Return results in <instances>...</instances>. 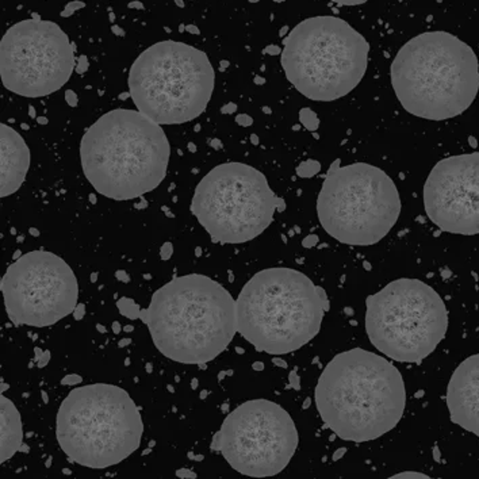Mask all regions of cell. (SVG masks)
I'll return each instance as SVG.
<instances>
[{
  "instance_id": "cell-1",
  "label": "cell",
  "mask_w": 479,
  "mask_h": 479,
  "mask_svg": "<svg viewBox=\"0 0 479 479\" xmlns=\"http://www.w3.org/2000/svg\"><path fill=\"white\" fill-rule=\"evenodd\" d=\"M117 306L129 320L144 321L156 348L183 364L214 360L237 332L236 301L218 281L201 273L168 281L153 293L147 309L126 297Z\"/></svg>"
},
{
  "instance_id": "cell-2",
  "label": "cell",
  "mask_w": 479,
  "mask_h": 479,
  "mask_svg": "<svg viewBox=\"0 0 479 479\" xmlns=\"http://www.w3.org/2000/svg\"><path fill=\"white\" fill-rule=\"evenodd\" d=\"M314 398L325 425L340 439L353 443L388 433L401 421L406 405L398 369L361 348L339 353L329 361Z\"/></svg>"
},
{
  "instance_id": "cell-3",
  "label": "cell",
  "mask_w": 479,
  "mask_h": 479,
  "mask_svg": "<svg viewBox=\"0 0 479 479\" xmlns=\"http://www.w3.org/2000/svg\"><path fill=\"white\" fill-rule=\"evenodd\" d=\"M171 148L159 123L141 111L117 110L88 127L80 143L87 180L100 195L129 201L151 192L166 175Z\"/></svg>"
},
{
  "instance_id": "cell-4",
  "label": "cell",
  "mask_w": 479,
  "mask_h": 479,
  "mask_svg": "<svg viewBox=\"0 0 479 479\" xmlns=\"http://www.w3.org/2000/svg\"><path fill=\"white\" fill-rule=\"evenodd\" d=\"M391 84L405 110L428 121L455 118L479 91V63L470 46L447 32L422 33L398 50Z\"/></svg>"
},
{
  "instance_id": "cell-5",
  "label": "cell",
  "mask_w": 479,
  "mask_h": 479,
  "mask_svg": "<svg viewBox=\"0 0 479 479\" xmlns=\"http://www.w3.org/2000/svg\"><path fill=\"white\" fill-rule=\"evenodd\" d=\"M329 310L325 290L293 268L252 276L236 301L237 332L259 352L285 355L317 336Z\"/></svg>"
},
{
  "instance_id": "cell-6",
  "label": "cell",
  "mask_w": 479,
  "mask_h": 479,
  "mask_svg": "<svg viewBox=\"0 0 479 479\" xmlns=\"http://www.w3.org/2000/svg\"><path fill=\"white\" fill-rule=\"evenodd\" d=\"M144 422L126 390L107 383L73 388L55 417V437L64 454L90 468H107L139 448Z\"/></svg>"
},
{
  "instance_id": "cell-7",
  "label": "cell",
  "mask_w": 479,
  "mask_h": 479,
  "mask_svg": "<svg viewBox=\"0 0 479 479\" xmlns=\"http://www.w3.org/2000/svg\"><path fill=\"white\" fill-rule=\"evenodd\" d=\"M281 52L286 77L302 95L332 102L348 95L364 77L370 45L336 16H313L289 33Z\"/></svg>"
},
{
  "instance_id": "cell-8",
  "label": "cell",
  "mask_w": 479,
  "mask_h": 479,
  "mask_svg": "<svg viewBox=\"0 0 479 479\" xmlns=\"http://www.w3.org/2000/svg\"><path fill=\"white\" fill-rule=\"evenodd\" d=\"M213 65L190 45L161 41L137 57L129 72V92L135 107L159 125L198 118L214 91Z\"/></svg>"
},
{
  "instance_id": "cell-9",
  "label": "cell",
  "mask_w": 479,
  "mask_h": 479,
  "mask_svg": "<svg viewBox=\"0 0 479 479\" xmlns=\"http://www.w3.org/2000/svg\"><path fill=\"white\" fill-rule=\"evenodd\" d=\"M401 199L384 171L367 162H333L317 199L321 225L348 245L369 246L390 233L398 221Z\"/></svg>"
},
{
  "instance_id": "cell-10",
  "label": "cell",
  "mask_w": 479,
  "mask_h": 479,
  "mask_svg": "<svg viewBox=\"0 0 479 479\" xmlns=\"http://www.w3.org/2000/svg\"><path fill=\"white\" fill-rule=\"evenodd\" d=\"M365 330L384 356L418 363L443 340L448 313L439 294L418 279H397L365 301Z\"/></svg>"
},
{
  "instance_id": "cell-11",
  "label": "cell",
  "mask_w": 479,
  "mask_h": 479,
  "mask_svg": "<svg viewBox=\"0 0 479 479\" xmlns=\"http://www.w3.org/2000/svg\"><path fill=\"white\" fill-rule=\"evenodd\" d=\"M285 209L260 171L236 161L214 166L191 202V211L213 241L223 244L253 240L271 225L275 211Z\"/></svg>"
},
{
  "instance_id": "cell-12",
  "label": "cell",
  "mask_w": 479,
  "mask_h": 479,
  "mask_svg": "<svg viewBox=\"0 0 479 479\" xmlns=\"http://www.w3.org/2000/svg\"><path fill=\"white\" fill-rule=\"evenodd\" d=\"M298 447L291 416L268 400H250L229 413L214 435L210 448L221 452L242 475L268 478L287 466Z\"/></svg>"
},
{
  "instance_id": "cell-13",
  "label": "cell",
  "mask_w": 479,
  "mask_h": 479,
  "mask_svg": "<svg viewBox=\"0 0 479 479\" xmlns=\"http://www.w3.org/2000/svg\"><path fill=\"white\" fill-rule=\"evenodd\" d=\"M73 46L59 24L34 19L18 22L0 42V76L8 91L44 98L59 91L75 69Z\"/></svg>"
},
{
  "instance_id": "cell-14",
  "label": "cell",
  "mask_w": 479,
  "mask_h": 479,
  "mask_svg": "<svg viewBox=\"0 0 479 479\" xmlns=\"http://www.w3.org/2000/svg\"><path fill=\"white\" fill-rule=\"evenodd\" d=\"M8 318L16 326H52L75 312L79 297L72 268L48 250H32L8 267L0 285Z\"/></svg>"
},
{
  "instance_id": "cell-15",
  "label": "cell",
  "mask_w": 479,
  "mask_h": 479,
  "mask_svg": "<svg viewBox=\"0 0 479 479\" xmlns=\"http://www.w3.org/2000/svg\"><path fill=\"white\" fill-rule=\"evenodd\" d=\"M427 215L454 234H479V152L451 156L432 168L424 186Z\"/></svg>"
},
{
  "instance_id": "cell-16",
  "label": "cell",
  "mask_w": 479,
  "mask_h": 479,
  "mask_svg": "<svg viewBox=\"0 0 479 479\" xmlns=\"http://www.w3.org/2000/svg\"><path fill=\"white\" fill-rule=\"evenodd\" d=\"M447 406L454 424L479 436V353L464 359L454 371Z\"/></svg>"
},
{
  "instance_id": "cell-17",
  "label": "cell",
  "mask_w": 479,
  "mask_h": 479,
  "mask_svg": "<svg viewBox=\"0 0 479 479\" xmlns=\"http://www.w3.org/2000/svg\"><path fill=\"white\" fill-rule=\"evenodd\" d=\"M2 137V179L0 196H8L19 190L30 166V151L24 139L7 125H0Z\"/></svg>"
},
{
  "instance_id": "cell-18",
  "label": "cell",
  "mask_w": 479,
  "mask_h": 479,
  "mask_svg": "<svg viewBox=\"0 0 479 479\" xmlns=\"http://www.w3.org/2000/svg\"><path fill=\"white\" fill-rule=\"evenodd\" d=\"M2 404V458L0 462L6 460L15 455L18 451H22L23 444V429L20 414L15 405L2 394L0 398Z\"/></svg>"
},
{
  "instance_id": "cell-19",
  "label": "cell",
  "mask_w": 479,
  "mask_h": 479,
  "mask_svg": "<svg viewBox=\"0 0 479 479\" xmlns=\"http://www.w3.org/2000/svg\"><path fill=\"white\" fill-rule=\"evenodd\" d=\"M299 121L306 127V130L309 131H316L320 127V119L317 114L310 110L309 107H303L299 110Z\"/></svg>"
},
{
  "instance_id": "cell-20",
  "label": "cell",
  "mask_w": 479,
  "mask_h": 479,
  "mask_svg": "<svg viewBox=\"0 0 479 479\" xmlns=\"http://www.w3.org/2000/svg\"><path fill=\"white\" fill-rule=\"evenodd\" d=\"M321 171V164L316 160H306L301 162L297 168V175L299 178H313L314 175Z\"/></svg>"
},
{
  "instance_id": "cell-21",
  "label": "cell",
  "mask_w": 479,
  "mask_h": 479,
  "mask_svg": "<svg viewBox=\"0 0 479 479\" xmlns=\"http://www.w3.org/2000/svg\"><path fill=\"white\" fill-rule=\"evenodd\" d=\"M84 7H86V3L81 2V0H72V2H69V3L64 7V10L61 11L60 15L63 16V18H68V16L73 15L76 11H79V10H81V8Z\"/></svg>"
},
{
  "instance_id": "cell-22",
  "label": "cell",
  "mask_w": 479,
  "mask_h": 479,
  "mask_svg": "<svg viewBox=\"0 0 479 479\" xmlns=\"http://www.w3.org/2000/svg\"><path fill=\"white\" fill-rule=\"evenodd\" d=\"M172 253H174V245H172V242L162 244L161 249H160V258H161V260H164V262L170 260Z\"/></svg>"
},
{
  "instance_id": "cell-23",
  "label": "cell",
  "mask_w": 479,
  "mask_h": 479,
  "mask_svg": "<svg viewBox=\"0 0 479 479\" xmlns=\"http://www.w3.org/2000/svg\"><path fill=\"white\" fill-rule=\"evenodd\" d=\"M88 68H90V63H88L87 55H80L77 60V65H76V72L79 75H84L88 71Z\"/></svg>"
},
{
  "instance_id": "cell-24",
  "label": "cell",
  "mask_w": 479,
  "mask_h": 479,
  "mask_svg": "<svg viewBox=\"0 0 479 479\" xmlns=\"http://www.w3.org/2000/svg\"><path fill=\"white\" fill-rule=\"evenodd\" d=\"M81 376L76 375V374H71V375H67L64 379H61V384L64 386H73V384H79L81 382Z\"/></svg>"
},
{
  "instance_id": "cell-25",
  "label": "cell",
  "mask_w": 479,
  "mask_h": 479,
  "mask_svg": "<svg viewBox=\"0 0 479 479\" xmlns=\"http://www.w3.org/2000/svg\"><path fill=\"white\" fill-rule=\"evenodd\" d=\"M65 100H67V103L71 107H73V108L77 107V104H79V96L76 95V92L72 91V90H68V91L65 92Z\"/></svg>"
},
{
  "instance_id": "cell-26",
  "label": "cell",
  "mask_w": 479,
  "mask_h": 479,
  "mask_svg": "<svg viewBox=\"0 0 479 479\" xmlns=\"http://www.w3.org/2000/svg\"><path fill=\"white\" fill-rule=\"evenodd\" d=\"M236 122L242 127H249L250 125L253 123V119L248 114H238L237 117H236Z\"/></svg>"
},
{
  "instance_id": "cell-27",
  "label": "cell",
  "mask_w": 479,
  "mask_h": 479,
  "mask_svg": "<svg viewBox=\"0 0 479 479\" xmlns=\"http://www.w3.org/2000/svg\"><path fill=\"white\" fill-rule=\"evenodd\" d=\"M290 384H291V387L295 388V390H301V382H299V376H298L297 371L293 370L291 373H290Z\"/></svg>"
},
{
  "instance_id": "cell-28",
  "label": "cell",
  "mask_w": 479,
  "mask_h": 479,
  "mask_svg": "<svg viewBox=\"0 0 479 479\" xmlns=\"http://www.w3.org/2000/svg\"><path fill=\"white\" fill-rule=\"evenodd\" d=\"M391 478H429L425 474H421V472H401V474H397V475L391 476Z\"/></svg>"
},
{
  "instance_id": "cell-29",
  "label": "cell",
  "mask_w": 479,
  "mask_h": 479,
  "mask_svg": "<svg viewBox=\"0 0 479 479\" xmlns=\"http://www.w3.org/2000/svg\"><path fill=\"white\" fill-rule=\"evenodd\" d=\"M49 360H50V351H44V353L41 355V357L37 361V367L38 369H44L45 365L49 363Z\"/></svg>"
},
{
  "instance_id": "cell-30",
  "label": "cell",
  "mask_w": 479,
  "mask_h": 479,
  "mask_svg": "<svg viewBox=\"0 0 479 479\" xmlns=\"http://www.w3.org/2000/svg\"><path fill=\"white\" fill-rule=\"evenodd\" d=\"M330 2L341 4V6H357V4H363L369 0H330Z\"/></svg>"
},
{
  "instance_id": "cell-31",
  "label": "cell",
  "mask_w": 479,
  "mask_h": 479,
  "mask_svg": "<svg viewBox=\"0 0 479 479\" xmlns=\"http://www.w3.org/2000/svg\"><path fill=\"white\" fill-rule=\"evenodd\" d=\"M84 314H86V305L79 303V305L76 306L75 312H73V317H75L76 321H80L84 317Z\"/></svg>"
},
{
  "instance_id": "cell-32",
  "label": "cell",
  "mask_w": 479,
  "mask_h": 479,
  "mask_svg": "<svg viewBox=\"0 0 479 479\" xmlns=\"http://www.w3.org/2000/svg\"><path fill=\"white\" fill-rule=\"evenodd\" d=\"M176 476H179V478L194 479V478H196V474H195V472H192V471H190V470H187V468H180L179 471H176Z\"/></svg>"
},
{
  "instance_id": "cell-33",
  "label": "cell",
  "mask_w": 479,
  "mask_h": 479,
  "mask_svg": "<svg viewBox=\"0 0 479 479\" xmlns=\"http://www.w3.org/2000/svg\"><path fill=\"white\" fill-rule=\"evenodd\" d=\"M317 242H318V238L316 237V236H313V234H312V236L306 237L305 240L302 241V245L305 246V248H313V246L316 245Z\"/></svg>"
},
{
  "instance_id": "cell-34",
  "label": "cell",
  "mask_w": 479,
  "mask_h": 479,
  "mask_svg": "<svg viewBox=\"0 0 479 479\" xmlns=\"http://www.w3.org/2000/svg\"><path fill=\"white\" fill-rule=\"evenodd\" d=\"M236 110H237V104H236V103H229V104H225V106L222 107L221 112H222V114H232V112H234Z\"/></svg>"
},
{
  "instance_id": "cell-35",
  "label": "cell",
  "mask_w": 479,
  "mask_h": 479,
  "mask_svg": "<svg viewBox=\"0 0 479 479\" xmlns=\"http://www.w3.org/2000/svg\"><path fill=\"white\" fill-rule=\"evenodd\" d=\"M115 276H117L118 280H122L125 281V283H127V281L130 280V277H129V275L126 273V271H117V272H115Z\"/></svg>"
},
{
  "instance_id": "cell-36",
  "label": "cell",
  "mask_w": 479,
  "mask_h": 479,
  "mask_svg": "<svg viewBox=\"0 0 479 479\" xmlns=\"http://www.w3.org/2000/svg\"><path fill=\"white\" fill-rule=\"evenodd\" d=\"M273 364H276L277 367H281V369H287V363H286L283 359L280 357H273Z\"/></svg>"
},
{
  "instance_id": "cell-37",
  "label": "cell",
  "mask_w": 479,
  "mask_h": 479,
  "mask_svg": "<svg viewBox=\"0 0 479 479\" xmlns=\"http://www.w3.org/2000/svg\"><path fill=\"white\" fill-rule=\"evenodd\" d=\"M266 53H268V54H279V53H280V48H279V46H268V48L266 49Z\"/></svg>"
},
{
  "instance_id": "cell-38",
  "label": "cell",
  "mask_w": 479,
  "mask_h": 479,
  "mask_svg": "<svg viewBox=\"0 0 479 479\" xmlns=\"http://www.w3.org/2000/svg\"><path fill=\"white\" fill-rule=\"evenodd\" d=\"M127 7L135 8V10H144V4L141 2H131V3L127 4Z\"/></svg>"
},
{
  "instance_id": "cell-39",
  "label": "cell",
  "mask_w": 479,
  "mask_h": 479,
  "mask_svg": "<svg viewBox=\"0 0 479 479\" xmlns=\"http://www.w3.org/2000/svg\"><path fill=\"white\" fill-rule=\"evenodd\" d=\"M111 32L114 33V34H117V36H125V32H123V29H121L119 27V26H117V24H114V26H111Z\"/></svg>"
},
{
  "instance_id": "cell-40",
  "label": "cell",
  "mask_w": 479,
  "mask_h": 479,
  "mask_svg": "<svg viewBox=\"0 0 479 479\" xmlns=\"http://www.w3.org/2000/svg\"><path fill=\"white\" fill-rule=\"evenodd\" d=\"M186 30L188 33H191V34H199V29L196 27V26H194V24H188V26H186Z\"/></svg>"
},
{
  "instance_id": "cell-41",
  "label": "cell",
  "mask_w": 479,
  "mask_h": 479,
  "mask_svg": "<svg viewBox=\"0 0 479 479\" xmlns=\"http://www.w3.org/2000/svg\"><path fill=\"white\" fill-rule=\"evenodd\" d=\"M252 369H253L255 371H262V370H264V364H263L262 361H255Z\"/></svg>"
},
{
  "instance_id": "cell-42",
  "label": "cell",
  "mask_w": 479,
  "mask_h": 479,
  "mask_svg": "<svg viewBox=\"0 0 479 479\" xmlns=\"http://www.w3.org/2000/svg\"><path fill=\"white\" fill-rule=\"evenodd\" d=\"M112 330H114L115 334H119V332H121V324H119L118 321H115L114 324H112Z\"/></svg>"
},
{
  "instance_id": "cell-43",
  "label": "cell",
  "mask_w": 479,
  "mask_h": 479,
  "mask_svg": "<svg viewBox=\"0 0 479 479\" xmlns=\"http://www.w3.org/2000/svg\"><path fill=\"white\" fill-rule=\"evenodd\" d=\"M345 452H347V449H345V448H341L340 451H337L336 454H334V456H333V459L337 460V459H339V458H341V456H343V454H345Z\"/></svg>"
},
{
  "instance_id": "cell-44",
  "label": "cell",
  "mask_w": 479,
  "mask_h": 479,
  "mask_svg": "<svg viewBox=\"0 0 479 479\" xmlns=\"http://www.w3.org/2000/svg\"><path fill=\"white\" fill-rule=\"evenodd\" d=\"M131 343V340L130 339H123V340H121L119 341V347H126V345H129Z\"/></svg>"
},
{
  "instance_id": "cell-45",
  "label": "cell",
  "mask_w": 479,
  "mask_h": 479,
  "mask_svg": "<svg viewBox=\"0 0 479 479\" xmlns=\"http://www.w3.org/2000/svg\"><path fill=\"white\" fill-rule=\"evenodd\" d=\"M34 353H36V361H38V359H40L41 355L44 353V351H41V349L37 347V348H34Z\"/></svg>"
},
{
  "instance_id": "cell-46",
  "label": "cell",
  "mask_w": 479,
  "mask_h": 479,
  "mask_svg": "<svg viewBox=\"0 0 479 479\" xmlns=\"http://www.w3.org/2000/svg\"><path fill=\"white\" fill-rule=\"evenodd\" d=\"M37 122L40 123V125H48V119L45 118V117H38V118H37Z\"/></svg>"
},
{
  "instance_id": "cell-47",
  "label": "cell",
  "mask_w": 479,
  "mask_h": 479,
  "mask_svg": "<svg viewBox=\"0 0 479 479\" xmlns=\"http://www.w3.org/2000/svg\"><path fill=\"white\" fill-rule=\"evenodd\" d=\"M29 115H30V118H36V110L33 106H29Z\"/></svg>"
},
{
  "instance_id": "cell-48",
  "label": "cell",
  "mask_w": 479,
  "mask_h": 479,
  "mask_svg": "<svg viewBox=\"0 0 479 479\" xmlns=\"http://www.w3.org/2000/svg\"><path fill=\"white\" fill-rule=\"evenodd\" d=\"M255 83H256V84H264V83H266V80L263 79V77H260V76H256V77H255Z\"/></svg>"
},
{
  "instance_id": "cell-49",
  "label": "cell",
  "mask_w": 479,
  "mask_h": 479,
  "mask_svg": "<svg viewBox=\"0 0 479 479\" xmlns=\"http://www.w3.org/2000/svg\"><path fill=\"white\" fill-rule=\"evenodd\" d=\"M211 147L215 148V149H218V148H221V144H218L217 139H213V141H211Z\"/></svg>"
},
{
  "instance_id": "cell-50",
  "label": "cell",
  "mask_w": 479,
  "mask_h": 479,
  "mask_svg": "<svg viewBox=\"0 0 479 479\" xmlns=\"http://www.w3.org/2000/svg\"><path fill=\"white\" fill-rule=\"evenodd\" d=\"M41 394H42V400H44V402H45V404H48V402H49L48 394H46V392H45L44 390H42V392H41Z\"/></svg>"
},
{
  "instance_id": "cell-51",
  "label": "cell",
  "mask_w": 479,
  "mask_h": 479,
  "mask_svg": "<svg viewBox=\"0 0 479 479\" xmlns=\"http://www.w3.org/2000/svg\"><path fill=\"white\" fill-rule=\"evenodd\" d=\"M96 329H98V330H99V332H102V333H106V332H107V329L104 328L103 325H96Z\"/></svg>"
},
{
  "instance_id": "cell-52",
  "label": "cell",
  "mask_w": 479,
  "mask_h": 479,
  "mask_svg": "<svg viewBox=\"0 0 479 479\" xmlns=\"http://www.w3.org/2000/svg\"><path fill=\"white\" fill-rule=\"evenodd\" d=\"M188 149H190V152H196V147H195V144L188 143Z\"/></svg>"
},
{
  "instance_id": "cell-53",
  "label": "cell",
  "mask_w": 479,
  "mask_h": 479,
  "mask_svg": "<svg viewBox=\"0 0 479 479\" xmlns=\"http://www.w3.org/2000/svg\"><path fill=\"white\" fill-rule=\"evenodd\" d=\"M196 386H198V379H192V382H191V387L194 388H196Z\"/></svg>"
},
{
  "instance_id": "cell-54",
  "label": "cell",
  "mask_w": 479,
  "mask_h": 479,
  "mask_svg": "<svg viewBox=\"0 0 479 479\" xmlns=\"http://www.w3.org/2000/svg\"><path fill=\"white\" fill-rule=\"evenodd\" d=\"M175 3L178 4V6H179V7H180V8L184 7V2H183V0H175Z\"/></svg>"
},
{
  "instance_id": "cell-55",
  "label": "cell",
  "mask_w": 479,
  "mask_h": 479,
  "mask_svg": "<svg viewBox=\"0 0 479 479\" xmlns=\"http://www.w3.org/2000/svg\"><path fill=\"white\" fill-rule=\"evenodd\" d=\"M30 233L33 234V236H40V232H38V230H34V229H30Z\"/></svg>"
},
{
  "instance_id": "cell-56",
  "label": "cell",
  "mask_w": 479,
  "mask_h": 479,
  "mask_svg": "<svg viewBox=\"0 0 479 479\" xmlns=\"http://www.w3.org/2000/svg\"><path fill=\"white\" fill-rule=\"evenodd\" d=\"M20 256H22V253H20V250H18V252H16V253L14 255V260H16V259H19Z\"/></svg>"
},
{
  "instance_id": "cell-57",
  "label": "cell",
  "mask_w": 479,
  "mask_h": 479,
  "mask_svg": "<svg viewBox=\"0 0 479 479\" xmlns=\"http://www.w3.org/2000/svg\"><path fill=\"white\" fill-rule=\"evenodd\" d=\"M123 330H125V332H131V330H133V326H125V328H123Z\"/></svg>"
},
{
  "instance_id": "cell-58",
  "label": "cell",
  "mask_w": 479,
  "mask_h": 479,
  "mask_svg": "<svg viewBox=\"0 0 479 479\" xmlns=\"http://www.w3.org/2000/svg\"><path fill=\"white\" fill-rule=\"evenodd\" d=\"M90 201H91L92 203H96V198H95V195H90Z\"/></svg>"
},
{
  "instance_id": "cell-59",
  "label": "cell",
  "mask_w": 479,
  "mask_h": 479,
  "mask_svg": "<svg viewBox=\"0 0 479 479\" xmlns=\"http://www.w3.org/2000/svg\"><path fill=\"white\" fill-rule=\"evenodd\" d=\"M252 139H253V144H255V145H258V144H259L258 137H256V135H252Z\"/></svg>"
},
{
  "instance_id": "cell-60",
  "label": "cell",
  "mask_w": 479,
  "mask_h": 479,
  "mask_svg": "<svg viewBox=\"0 0 479 479\" xmlns=\"http://www.w3.org/2000/svg\"><path fill=\"white\" fill-rule=\"evenodd\" d=\"M96 277H98V273H94V275H92V281H95L96 280Z\"/></svg>"
},
{
  "instance_id": "cell-61",
  "label": "cell",
  "mask_w": 479,
  "mask_h": 479,
  "mask_svg": "<svg viewBox=\"0 0 479 479\" xmlns=\"http://www.w3.org/2000/svg\"><path fill=\"white\" fill-rule=\"evenodd\" d=\"M206 396H207V391H203L202 394H201V398H202V400H203V398H205V397H206Z\"/></svg>"
},
{
  "instance_id": "cell-62",
  "label": "cell",
  "mask_w": 479,
  "mask_h": 479,
  "mask_svg": "<svg viewBox=\"0 0 479 479\" xmlns=\"http://www.w3.org/2000/svg\"><path fill=\"white\" fill-rule=\"evenodd\" d=\"M221 64H222V67H223V68H226V67H228V61H222Z\"/></svg>"
},
{
  "instance_id": "cell-63",
  "label": "cell",
  "mask_w": 479,
  "mask_h": 479,
  "mask_svg": "<svg viewBox=\"0 0 479 479\" xmlns=\"http://www.w3.org/2000/svg\"><path fill=\"white\" fill-rule=\"evenodd\" d=\"M275 2H277V3H279V2H283V0H275Z\"/></svg>"
}]
</instances>
